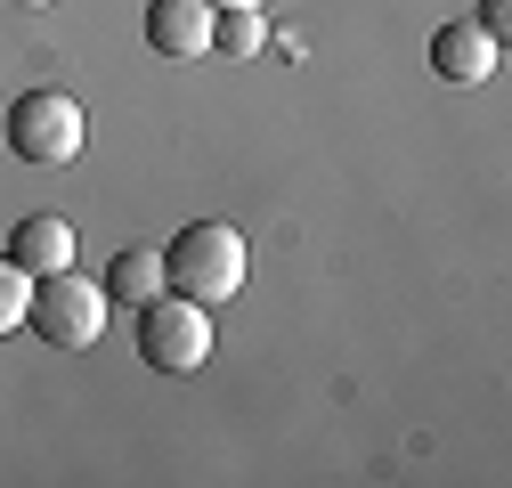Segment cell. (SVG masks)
<instances>
[{"instance_id": "1", "label": "cell", "mask_w": 512, "mask_h": 488, "mask_svg": "<svg viewBox=\"0 0 512 488\" xmlns=\"http://www.w3.org/2000/svg\"><path fill=\"white\" fill-rule=\"evenodd\" d=\"M244 236L228 220H196V228H179L163 244V285L187 293V301H204V310H220L228 293H244Z\"/></svg>"}, {"instance_id": "2", "label": "cell", "mask_w": 512, "mask_h": 488, "mask_svg": "<svg viewBox=\"0 0 512 488\" xmlns=\"http://www.w3.org/2000/svg\"><path fill=\"white\" fill-rule=\"evenodd\" d=\"M106 310H114V293L98 285V277H82V269H49V277H33V334L41 342H57V350H90L98 334H106Z\"/></svg>"}, {"instance_id": "3", "label": "cell", "mask_w": 512, "mask_h": 488, "mask_svg": "<svg viewBox=\"0 0 512 488\" xmlns=\"http://www.w3.org/2000/svg\"><path fill=\"white\" fill-rule=\"evenodd\" d=\"M139 358L163 366V375H196L212 358V310L163 285L155 301H139Z\"/></svg>"}, {"instance_id": "4", "label": "cell", "mask_w": 512, "mask_h": 488, "mask_svg": "<svg viewBox=\"0 0 512 488\" xmlns=\"http://www.w3.org/2000/svg\"><path fill=\"white\" fill-rule=\"evenodd\" d=\"M82 139H90V122H82V106H74L66 90H25V98L9 106V147H17L25 163H41V171L74 163Z\"/></svg>"}, {"instance_id": "5", "label": "cell", "mask_w": 512, "mask_h": 488, "mask_svg": "<svg viewBox=\"0 0 512 488\" xmlns=\"http://www.w3.org/2000/svg\"><path fill=\"white\" fill-rule=\"evenodd\" d=\"M496 57H504V41H496L488 25H472V17H447V25L431 33V74L456 82V90L496 82Z\"/></svg>"}, {"instance_id": "6", "label": "cell", "mask_w": 512, "mask_h": 488, "mask_svg": "<svg viewBox=\"0 0 512 488\" xmlns=\"http://www.w3.org/2000/svg\"><path fill=\"white\" fill-rule=\"evenodd\" d=\"M212 0H147V41L155 57H204L212 49Z\"/></svg>"}, {"instance_id": "7", "label": "cell", "mask_w": 512, "mask_h": 488, "mask_svg": "<svg viewBox=\"0 0 512 488\" xmlns=\"http://www.w3.org/2000/svg\"><path fill=\"white\" fill-rule=\"evenodd\" d=\"M9 261H17V269H33V277H49V269H74V220H57V212L17 220V236H9Z\"/></svg>"}, {"instance_id": "8", "label": "cell", "mask_w": 512, "mask_h": 488, "mask_svg": "<svg viewBox=\"0 0 512 488\" xmlns=\"http://www.w3.org/2000/svg\"><path fill=\"white\" fill-rule=\"evenodd\" d=\"M106 293L114 301H155L163 293V253H147V244H131V253H114V269H106Z\"/></svg>"}, {"instance_id": "9", "label": "cell", "mask_w": 512, "mask_h": 488, "mask_svg": "<svg viewBox=\"0 0 512 488\" xmlns=\"http://www.w3.org/2000/svg\"><path fill=\"white\" fill-rule=\"evenodd\" d=\"M261 41H269L261 9H220L212 17V49H228V57H261Z\"/></svg>"}, {"instance_id": "10", "label": "cell", "mask_w": 512, "mask_h": 488, "mask_svg": "<svg viewBox=\"0 0 512 488\" xmlns=\"http://www.w3.org/2000/svg\"><path fill=\"white\" fill-rule=\"evenodd\" d=\"M25 318H33V269H17L9 253H0V342H9Z\"/></svg>"}, {"instance_id": "11", "label": "cell", "mask_w": 512, "mask_h": 488, "mask_svg": "<svg viewBox=\"0 0 512 488\" xmlns=\"http://www.w3.org/2000/svg\"><path fill=\"white\" fill-rule=\"evenodd\" d=\"M472 25H488V33L504 41V33H512V0H480V17H472Z\"/></svg>"}, {"instance_id": "12", "label": "cell", "mask_w": 512, "mask_h": 488, "mask_svg": "<svg viewBox=\"0 0 512 488\" xmlns=\"http://www.w3.org/2000/svg\"><path fill=\"white\" fill-rule=\"evenodd\" d=\"M212 9H269V0H212Z\"/></svg>"}, {"instance_id": "13", "label": "cell", "mask_w": 512, "mask_h": 488, "mask_svg": "<svg viewBox=\"0 0 512 488\" xmlns=\"http://www.w3.org/2000/svg\"><path fill=\"white\" fill-rule=\"evenodd\" d=\"M9 9H57V0H9Z\"/></svg>"}]
</instances>
